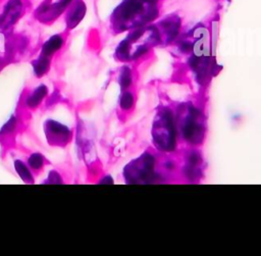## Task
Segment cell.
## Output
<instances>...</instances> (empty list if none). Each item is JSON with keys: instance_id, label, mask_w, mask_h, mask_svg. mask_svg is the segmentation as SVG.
<instances>
[{"instance_id": "cell-11", "label": "cell", "mask_w": 261, "mask_h": 256, "mask_svg": "<svg viewBox=\"0 0 261 256\" xmlns=\"http://www.w3.org/2000/svg\"><path fill=\"white\" fill-rule=\"evenodd\" d=\"M61 178L59 177L58 173L55 172V171H51L49 176H48V180H47V184H61Z\"/></svg>"}, {"instance_id": "cell-5", "label": "cell", "mask_w": 261, "mask_h": 256, "mask_svg": "<svg viewBox=\"0 0 261 256\" xmlns=\"http://www.w3.org/2000/svg\"><path fill=\"white\" fill-rule=\"evenodd\" d=\"M47 94V88L44 85L39 86L38 88L35 89V91L28 97L27 99V104L30 108H34L36 107L41 100L45 97V95Z\"/></svg>"}, {"instance_id": "cell-1", "label": "cell", "mask_w": 261, "mask_h": 256, "mask_svg": "<svg viewBox=\"0 0 261 256\" xmlns=\"http://www.w3.org/2000/svg\"><path fill=\"white\" fill-rule=\"evenodd\" d=\"M44 129L47 141L50 145L64 146L68 143L70 139V131L68 130V127L57 121L47 120Z\"/></svg>"}, {"instance_id": "cell-4", "label": "cell", "mask_w": 261, "mask_h": 256, "mask_svg": "<svg viewBox=\"0 0 261 256\" xmlns=\"http://www.w3.org/2000/svg\"><path fill=\"white\" fill-rule=\"evenodd\" d=\"M63 44V39L59 36V35H54L53 37H51L49 40H47L45 42V44L43 45L42 48V54L50 56L52 55L55 51H57L58 49H60V47Z\"/></svg>"}, {"instance_id": "cell-3", "label": "cell", "mask_w": 261, "mask_h": 256, "mask_svg": "<svg viewBox=\"0 0 261 256\" xmlns=\"http://www.w3.org/2000/svg\"><path fill=\"white\" fill-rule=\"evenodd\" d=\"M86 12V6L83 3V1H79L75 6L73 7V9L68 13L67 16V25L68 28H74L84 17Z\"/></svg>"}, {"instance_id": "cell-6", "label": "cell", "mask_w": 261, "mask_h": 256, "mask_svg": "<svg viewBox=\"0 0 261 256\" xmlns=\"http://www.w3.org/2000/svg\"><path fill=\"white\" fill-rule=\"evenodd\" d=\"M49 56L41 54L40 57L33 62V67L36 75L41 76L42 74H44L49 68Z\"/></svg>"}, {"instance_id": "cell-10", "label": "cell", "mask_w": 261, "mask_h": 256, "mask_svg": "<svg viewBox=\"0 0 261 256\" xmlns=\"http://www.w3.org/2000/svg\"><path fill=\"white\" fill-rule=\"evenodd\" d=\"M132 104H133V96L130 94H128V93L124 94L122 96V98H121V101H120L121 107L124 108V109H127V108H129L132 106Z\"/></svg>"}, {"instance_id": "cell-9", "label": "cell", "mask_w": 261, "mask_h": 256, "mask_svg": "<svg viewBox=\"0 0 261 256\" xmlns=\"http://www.w3.org/2000/svg\"><path fill=\"white\" fill-rule=\"evenodd\" d=\"M130 83V73L127 67H124V69L122 70L121 74H120V84L121 87H127Z\"/></svg>"}, {"instance_id": "cell-2", "label": "cell", "mask_w": 261, "mask_h": 256, "mask_svg": "<svg viewBox=\"0 0 261 256\" xmlns=\"http://www.w3.org/2000/svg\"><path fill=\"white\" fill-rule=\"evenodd\" d=\"M21 10L20 0H10L0 16V25L5 28L15 22Z\"/></svg>"}, {"instance_id": "cell-8", "label": "cell", "mask_w": 261, "mask_h": 256, "mask_svg": "<svg viewBox=\"0 0 261 256\" xmlns=\"http://www.w3.org/2000/svg\"><path fill=\"white\" fill-rule=\"evenodd\" d=\"M43 162H44V158L41 154L39 153H34L29 157L28 163L31 166V168H33L34 170H39L40 168H42L43 166Z\"/></svg>"}, {"instance_id": "cell-7", "label": "cell", "mask_w": 261, "mask_h": 256, "mask_svg": "<svg viewBox=\"0 0 261 256\" xmlns=\"http://www.w3.org/2000/svg\"><path fill=\"white\" fill-rule=\"evenodd\" d=\"M14 168L16 170V172L18 173V175L20 176V178L28 183V184H32L34 182L33 175L31 173V171L29 170V168L27 167V165L20 161V160H15L14 161Z\"/></svg>"}]
</instances>
